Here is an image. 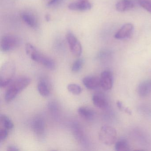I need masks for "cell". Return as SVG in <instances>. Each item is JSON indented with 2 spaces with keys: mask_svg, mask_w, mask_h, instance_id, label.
<instances>
[{
  "mask_svg": "<svg viewBox=\"0 0 151 151\" xmlns=\"http://www.w3.org/2000/svg\"><path fill=\"white\" fill-rule=\"evenodd\" d=\"M37 89L40 94L43 97H47L50 94L49 86L45 80H41L39 83Z\"/></svg>",
  "mask_w": 151,
  "mask_h": 151,
  "instance_id": "cell-17",
  "label": "cell"
},
{
  "mask_svg": "<svg viewBox=\"0 0 151 151\" xmlns=\"http://www.w3.org/2000/svg\"><path fill=\"white\" fill-rule=\"evenodd\" d=\"M115 149L116 151H128L130 150L129 145L125 139H120L116 143Z\"/></svg>",
  "mask_w": 151,
  "mask_h": 151,
  "instance_id": "cell-19",
  "label": "cell"
},
{
  "mask_svg": "<svg viewBox=\"0 0 151 151\" xmlns=\"http://www.w3.org/2000/svg\"><path fill=\"white\" fill-rule=\"evenodd\" d=\"M93 104L100 109H106L108 106V101L106 96L101 93L93 94L92 97Z\"/></svg>",
  "mask_w": 151,
  "mask_h": 151,
  "instance_id": "cell-12",
  "label": "cell"
},
{
  "mask_svg": "<svg viewBox=\"0 0 151 151\" xmlns=\"http://www.w3.org/2000/svg\"><path fill=\"white\" fill-rule=\"evenodd\" d=\"M69 92L75 95H78L82 92V89L81 86L76 84H70L67 86Z\"/></svg>",
  "mask_w": 151,
  "mask_h": 151,
  "instance_id": "cell-21",
  "label": "cell"
},
{
  "mask_svg": "<svg viewBox=\"0 0 151 151\" xmlns=\"http://www.w3.org/2000/svg\"><path fill=\"white\" fill-rule=\"evenodd\" d=\"M7 150L8 151H19V149L16 146L11 145L8 146Z\"/></svg>",
  "mask_w": 151,
  "mask_h": 151,
  "instance_id": "cell-28",
  "label": "cell"
},
{
  "mask_svg": "<svg viewBox=\"0 0 151 151\" xmlns=\"http://www.w3.org/2000/svg\"><path fill=\"white\" fill-rule=\"evenodd\" d=\"M134 27L132 24H125L116 33L114 37L116 39H124L129 37L133 32Z\"/></svg>",
  "mask_w": 151,
  "mask_h": 151,
  "instance_id": "cell-9",
  "label": "cell"
},
{
  "mask_svg": "<svg viewBox=\"0 0 151 151\" xmlns=\"http://www.w3.org/2000/svg\"><path fill=\"white\" fill-rule=\"evenodd\" d=\"M0 123L1 126L6 128L8 129H12L14 128V125L11 119L4 114H1L0 116Z\"/></svg>",
  "mask_w": 151,
  "mask_h": 151,
  "instance_id": "cell-18",
  "label": "cell"
},
{
  "mask_svg": "<svg viewBox=\"0 0 151 151\" xmlns=\"http://www.w3.org/2000/svg\"><path fill=\"white\" fill-rule=\"evenodd\" d=\"M151 92V80L145 81L139 84L138 88V93L139 96L145 97Z\"/></svg>",
  "mask_w": 151,
  "mask_h": 151,
  "instance_id": "cell-16",
  "label": "cell"
},
{
  "mask_svg": "<svg viewBox=\"0 0 151 151\" xmlns=\"http://www.w3.org/2000/svg\"><path fill=\"white\" fill-rule=\"evenodd\" d=\"M100 86L105 91L110 90L113 87V76L111 71L105 70L101 74Z\"/></svg>",
  "mask_w": 151,
  "mask_h": 151,
  "instance_id": "cell-8",
  "label": "cell"
},
{
  "mask_svg": "<svg viewBox=\"0 0 151 151\" xmlns=\"http://www.w3.org/2000/svg\"><path fill=\"white\" fill-rule=\"evenodd\" d=\"M83 83L84 86L89 90H95L100 86V78L94 76H89L84 78Z\"/></svg>",
  "mask_w": 151,
  "mask_h": 151,
  "instance_id": "cell-11",
  "label": "cell"
},
{
  "mask_svg": "<svg viewBox=\"0 0 151 151\" xmlns=\"http://www.w3.org/2000/svg\"><path fill=\"white\" fill-rule=\"evenodd\" d=\"M45 19L47 22H49L51 20V16H50V15L48 14H46L45 16Z\"/></svg>",
  "mask_w": 151,
  "mask_h": 151,
  "instance_id": "cell-29",
  "label": "cell"
},
{
  "mask_svg": "<svg viewBox=\"0 0 151 151\" xmlns=\"http://www.w3.org/2000/svg\"><path fill=\"white\" fill-rule=\"evenodd\" d=\"M140 6L151 14V0H138Z\"/></svg>",
  "mask_w": 151,
  "mask_h": 151,
  "instance_id": "cell-23",
  "label": "cell"
},
{
  "mask_svg": "<svg viewBox=\"0 0 151 151\" xmlns=\"http://www.w3.org/2000/svg\"><path fill=\"white\" fill-rule=\"evenodd\" d=\"M9 130L3 127H1L0 129V141H4L7 137L8 136Z\"/></svg>",
  "mask_w": 151,
  "mask_h": 151,
  "instance_id": "cell-24",
  "label": "cell"
},
{
  "mask_svg": "<svg viewBox=\"0 0 151 151\" xmlns=\"http://www.w3.org/2000/svg\"><path fill=\"white\" fill-rule=\"evenodd\" d=\"M134 4L131 0H121L116 3V9L118 12H124L133 8Z\"/></svg>",
  "mask_w": 151,
  "mask_h": 151,
  "instance_id": "cell-15",
  "label": "cell"
},
{
  "mask_svg": "<svg viewBox=\"0 0 151 151\" xmlns=\"http://www.w3.org/2000/svg\"><path fill=\"white\" fill-rule=\"evenodd\" d=\"M31 80L28 77H21L16 79L6 91L5 99L7 102H10L14 99L17 95L28 86Z\"/></svg>",
  "mask_w": 151,
  "mask_h": 151,
  "instance_id": "cell-2",
  "label": "cell"
},
{
  "mask_svg": "<svg viewBox=\"0 0 151 151\" xmlns=\"http://www.w3.org/2000/svg\"><path fill=\"white\" fill-rule=\"evenodd\" d=\"M63 0H50L47 3V6L53 7L57 6Z\"/></svg>",
  "mask_w": 151,
  "mask_h": 151,
  "instance_id": "cell-27",
  "label": "cell"
},
{
  "mask_svg": "<svg viewBox=\"0 0 151 151\" xmlns=\"http://www.w3.org/2000/svg\"><path fill=\"white\" fill-rule=\"evenodd\" d=\"M23 21L31 28H37L38 26V22L35 16L28 12H24L21 14Z\"/></svg>",
  "mask_w": 151,
  "mask_h": 151,
  "instance_id": "cell-13",
  "label": "cell"
},
{
  "mask_svg": "<svg viewBox=\"0 0 151 151\" xmlns=\"http://www.w3.org/2000/svg\"><path fill=\"white\" fill-rule=\"evenodd\" d=\"M66 37L71 52L75 56H80L82 54V46L77 38L70 31L67 32Z\"/></svg>",
  "mask_w": 151,
  "mask_h": 151,
  "instance_id": "cell-6",
  "label": "cell"
},
{
  "mask_svg": "<svg viewBox=\"0 0 151 151\" xmlns=\"http://www.w3.org/2000/svg\"><path fill=\"white\" fill-rule=\"evenodd\" d=\"M25 51L27 55L34 61L44 65L48 69L54 70L55 68V63L53 60L40 52L34 46L30 43L26 44Z\"/></svg>",
  "mask_w": 151,
  "mask_h": 151,
  "instance_id": "cell-1",
  "label": "cell"
},
{
  "mask_svg": "<svg viewBox=\"0 0 151 151\" xmlns=\"http://www.w3.org/2000/svg\"><path fill=\"white\" fill-rule=\"evenodd\" d=\"M116 105H117L118 108L121 109L122 111H124L125 113H128L129 114H131V111H130V110L128 108L125 107L123 105L121 101H117V102H116Z\"/></svg>",
  "mask_w": 151,
  "mask_h": 151,
  "instance_id": "cell-26",
  "label": "cell"
},
{
  "mask_svg": "<svg viewBox=\"0 0 151 151\" xmlns=\"http://www.w3.org/2000/svg\"><path fill=\"white\" fill-rule=\"evenodd\" d=\"M48 109L52 113H56L59 109V106L55 101H51L48 105Z\"/></svg>",
  "mask_w": 151,
  "mask_h": 151,
  "instance_id": "cell-25",
  "label": "cell"
},
{
  "mask_svg": "<svg viewBox=\"0 0 151 151\" xmlns=\"http://www.w3.org/2000/svg\"><path fill=\"white\" fill-rule=\"evenodd\" d=\"M84 60L83 59H78L73 63L72 67V71L78 72L81 69L83 65Z\"/></svg>",
  "mask_w": 151,
  "mask_h": 151,
  "instance_id": "cell-22",
  "label": "cell"
},
{
  "mask_svg": "<svg viewBox=\"0 0 151 151\" xmlns=\"http://www.w3.org/2000/svg\"><path fill=\"white\" fill-rule=\"evenodd\" d=\"M20 43V40L18 37L11 34H8L1 38L0 48L2 52H9L17 47Z\"/></svg>",
  "mask_w": 151,
  "mask_h": 151,
  "instance_id": "cell-5",
  "label": "cell"
},
{
  "mask_svg": "<svg viewBox=\"0 0 151 151\" xmlns=\"http://www.w3.org/2000/svg\"><path fill=\"white\" fill-rule=\"evenodd\" d=\"M32 127L33 131L38 137H43L45 131V123L42 116H37L33 119Z\"/></svg>",
  "mask_w": 151,
  "mask_h": 151,
  "instance_id": "cell-7",
  "label": "cell"
},
{
  "mask_svg": "<svg viewBox=\"0 0 151 151\" xmlns=\"http://www.w3.org/2000/svg\"><path fill=\"white\" fill-rule=\"evenodd\" d=\"M15 71V65L13 62L8 61L3 63L0 69V87H6L11 83Z\"/></svg>",
  "mask_w": 151,
  "mask_h": 151,
  "instance_id": "cell-3",
  "label": "cell"
},
{
  "mask_svg": "<svg viewBox=\"0 0 151 151\" xmlns=\"http://www.w3.org/2000/svg\"><path fill=\"white\" fill-rule=\"evenodd\" d=\"M73 131L76 139L81 143L83 144L85 141L84 134L79 126H78L77 125H75L73 129Z\"/></svg>",
  "mask_w": 151,
  "mask_h": 151,
  "instance_id": "cell-20",
  "label": "cell"
},
{
  "mask_svg": "<svg viewBox=\"0 0 151 151\" xmlns=\"http://www.w3.org/2000/svg\"><path fill=\"white\" fill-rule=\"evenodd\" d=\"M117 132L114 128L108 125L102 126L99 132V139L101 143L108 146L115 143Z\"/></svg>",
  "mask_w": 151,
  "mask_h": 151,
  "instance_id": "cell-4",
  "label": "cell"
},
{
  "mask_svg": "<svg viewBox=\"0 0 151 151\" xmlns=\"http://www.w3.org/2000/svg\"><path fill=\"white\" fill-rule=\"evenodd\" d=\"M78 1H88V0H77Z\"/></svg>",
  "mask_w": 151,
  "mask_h": 151,
  "instance_id": "cell-30",
  "label": "cell"
},
{
  "mask_svg": "<svg viewBox=\"0 0 151 151\" xmlns=\"http://www.w3.org/2000/svg\"><path fill=\"white\" fill-rule=\"evenodd\" d=\"M68 8L73 11H86L90 10L92 8V5L90 2L77 1L70 3L68 6Z\"/></svg>",
  "mask_w": 151,
  "mask_h": 151,
  "instance_id": "cell-10",
  "label": "cell"
},
{
  "mask_svg": "<svg viewBox=\"0 0 151 151\" xmlns=\"http://www.w3.org/2000/svg\"><path fill=\"white\" fill-rule=\"evenodd\" d=\"M78 113L81 117L86 120H92L95 116L94 111L87 107L82 106L78 108Z\"/></svg>",
  "mask_w": 151,
  "mask_h": 151,
  "instance_id": "cell-14",
  "label": "cell"
}]
</instances>
